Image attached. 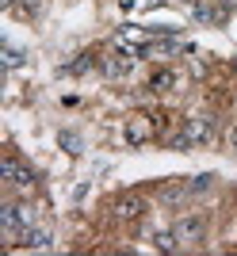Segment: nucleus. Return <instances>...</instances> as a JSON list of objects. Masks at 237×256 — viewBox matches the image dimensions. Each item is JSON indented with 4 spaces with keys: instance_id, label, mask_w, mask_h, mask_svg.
I'll return each instance as SVG.
<instances>
[{
    "instance_id": "nucleus-18",
    "label": "nucleus",
    "mask_w": 237,
    "mask_h": 256,
    "mask_svg": "<svg viewBox=\"0 0 237 256\" xmlns=\"http://www.w3.org/2000/svg\"><path fill=\"white\" fill-rule=\"evenodd\" d=\"M234 104H237V100H234Z\"/></svg>"
},
{
    "instance_id": "nucleus-11",
    "label": "nucleus",
    "mask_w": 237,
    "mask_h": 256,
    "mask_svg": "<svg viewBox=\"0 0 237 256\" xmlns=\"http://www.w3.org/2000/svg\"><path fill=\"white\" fill-rule=\"evenodd\" d=\"M153 245L161 248V252H176L180 241H176V234H153Z\"/></svg>"
},
{
    "instance_id": "nucleus-8",
    "label": "nucleus",
    "mask_w": 237,
    "mask_h": 256,
    "mask_svg": "<svg viewBox=\"0 0 237 256\" xmlns=\"http://www.w3.org/2000/svg\"><path fill=\"white\" fill-rule=\"evenodd\" d=\"M23 245H27V248H50V234H46V230H31V226H27V230H23Z\"/></svg>"
},
{
    "instance_id": "nucleus-3",
    "label": "nucleus",
    "mask_w": 237,
    "mask_h": 256,
    "mask_svg": "<svg viewBox=\"0 0 237 256\" xmlns=\"http://www.w3.org/2000/svg\"><path fill=\"white\" fill-rule=\"evenodd\" d=\"M184 134L192 138V146H210V142L218 138V122L210 115H192L184 122Z\"/></svg>"
},
{
    "instance_id": "nucleus-15",
    "label": "nucleus",
    "mask_w": 237,
    "mask_h": 256,
    "mask_svg": "<svg viewBox=\"0 0 237 256\" xmlns=\"http://www.w3.org/2000/svg\"><path fill=\"white\" fill-rule=\"evenodd\" d=\"M226 146H230V150H237V122L226 130Z\"/></svg>"
},
{
    "instance_id": "nucleus-9",
    "label": "nucleus",
    "mask_w": 237,
    "mask_h": 256,
    "mask_svg": "<svg viewBox=\"0 0 237 256\" xmlns=\"http://www.w3.org/2000/svg\"><path fill=\"white\" fill-rule=\"evenodd\" d=\"M188 192H192V184H168V188L161 192V199H164V203H180Z\"/></svg>"
},
{
    "instance_id": "nucleus-2",
    "label": "nucleus",
    "mask_w": 237,
    "mask_h": 256,
    "mask_svg": "<svg viewBox=\"0 0 237 256\" xmlns=\"http://www.w3.org/2000/svg\"><path fill=\"white\" fill-rule=\"evenodd\" d=\"M0 180L12 184V188H20V192H31L34 188V172L27 164H20L16 157H4L0 160Z\"/></svg>"
},
{
    "instance_id": "nucleus-7",
    "label": "nucleus",
    "mask_w": 237,
    "mask_h": 256,
    "mask_svg": "<svg viewBox=\"0 0 237 256\" xmlns=\"http://www.w3.org/2000/svg\"><path fill=\"white\" fill-rule=\"evenodd\" d=\"M176 84H180V73H172V69H157L150 76V92H172Z\"/></svg>"
},
{
    "instance_id": "nucleus-13",
    "label": "nucleus",
    "mask_w": 237,
    "mask_h": 256,
    "mask_svg": "<svg viewBox=\"0 0 237 256\" xmlns=\"http://www.w3.org/2000/svg\"><path fill=\"white\" fill-rule=\"evenodd\" d=\"M4 65H8V69L23 65V50H16V46H4Z\"/></svg>"
},
{
    "instance_id": "nucleus-14",
    "label": "nucleus",
    "mask_w": 237,
    "mask_h": 256,
    "mask_svg": "<svg viewBox=\"0 0 237 256\" xmlns=\"http://www.w3.org/2000/svg\"><path fill=\"white\" fill-rule=\"evenodd\" d=\"M210 184H214V176H210V172H203V176H195V180H192V192H206Z\"/></svg>"
},
{
    "instance_id": "nucleus-17",
    "label": "nucleus",
    "mask_w": 237,
    "mask_h": 256,
    "mask_svg": "<svg viewBox=\"0 0 237 256\" xmlns=\"http://www.w3.org/2000/svg\"><path fill=\"white\" fill-rule=\"evenodd\" d=\"M184 4H192V0H184Z\"/></svg>"
},
{
    "instance_id": "nucleus-12",
    "label": "nucleus",
    "mask_w": 237,
    "mask_h": 256,
    "mask_svg": "<svg viewBox=\"0 0 237 256\" xmlns=\"http://www.w3.org/2000/svg\"><path fill=\"white\" fill-rule=\"evenodd\" d=\"M58 142H62L69 153H80V138H76L73 130H62V134H58Z\"/></svg>"
},
{
    "instance_id": "nucleus-10",
    "label": "nucleus",
    "mask_w": 237,
    "mask_h": 256,
    "mask_svg": "<svg viewBox=\"0 0 237 256\" xmlns=\"http://www.w3.org/2000/svg\"><path fill=\"white\" fill-rule=\"evenodd\" d=\"M100 65V58L96 54H80V58H76L73 65H69V73H88V69H96Z\"/></svg>"
},
{
    "instance_id": "nucleus-4",
    "label": "nucleus",
    "mask_w": 237,
    "mask_h": 256,
    "mask_svg": "<svg viewBox=\"0 0 237 256\" xmlns=\"http://www.w3.org/2000/svg\"><path fill=\"white\" fill-rule=\"evenodd\" d=\"M153 134H157V118L153 115H130L126 122V142L138 150V146H146V142H153Z\"/></svg>"
},
{
    "instance_id": "nucleus-5",
    "label": "nucleus",
    "mask_w": 237,
    "mask_h": 256,
    "mask_svg": "<svg viewBox=\"0 0 237 256\" xmlns=\"http://www.w3.org/2000/svg\"><path fill=\"white\" fill-rule=\"evenodd\" d=\"M111 214H115L118 222H138L142 214H146V199L142 195H118L115 203H111Z\"/></svg>"
},
{
    "instance_id": "nucleus-16",
    "label": "nucleus",
    "mask_w": 237,
    "mask_h": 256,
    "mask_svg": "<svg viewBox=\"0 0 237 256\" xmlns=\"http://www.w3.org/2000/svg\"><path fill=\"white\" fill-rule=\"evenodd\" d=\"M8 4H16V0H4V8H8Z\"/></svg>"
},
{
    "instance_id": "nucleus-1",
    "label": "nucleus",
    "mask_w": 237,
    "mask_h": 256,
    "mask_svg": "<svg viewBox=\"0 0 237 256\" xmlns=\"http://www.w3.org/2000/svg\"><path fill=\"white\" fill-rule=\"evenodd\" d=\"M172 234H176L180 245H199V241L206 237V218L203 214H184V218H176Z\"/></svg>"
},
{
    "instance_id": "nucleus-6",
    "label": "nucleus",
    "mask_w": 237,
    "mask_h": 256,
    "mask_svg": "<svg viewBox=\"0 0 237 256\" xmlns=\"http://www.w3.org/2000/svg\"><path fill=\"white\" fill-rule=\"evenodd\" d=\"M100 69H104V76L118 80V76H126L130 69H134V58H130L126 50H118V54H108V58H100Z\"/></svg>"
}]
</instances>
